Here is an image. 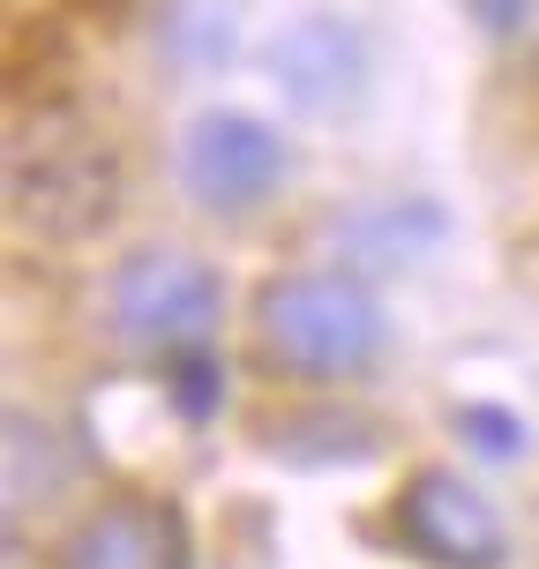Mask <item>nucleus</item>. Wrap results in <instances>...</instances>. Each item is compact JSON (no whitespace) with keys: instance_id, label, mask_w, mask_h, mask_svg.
I'll use <instances>...</instances> for the list:
<instances>
[{"instance_id":"f257e3e1","label":"nucleus","mask_w":539,"mask_h":569,"mask_svg":"<svg viewBox=\"0 0 539 569\" xmlns=\"http://www.w3.org/2000/svg\"><path fill=\"white\" fill-rule=\"evenodd\" d=\"M120 196H128V172H120V150L106 142L98 120H83L76 106H38V113L16 120V136H8V218L30 240H53V248L98 240L120 218Z\"/></svg>"},{"instance_id":"f03ea898","label":"nucleus","mask_w":539,"mask_h":569,"mask_svg":"<svg viewBox=\"0 0 539 569\" xmlns=\"http://www.w3.org/2000/svg\"><path fill=\"white\" fill-rule=\"evenodd\" d=\"M256 330L300 375H360L382 352V308L338 270H292L256 292Z\"/></svg>"},{"instance_id":"7ed1b4c3","label":"nucleus","mask_w":539,"mask_h":569,"mask_svg":"<svg viewBox=\"0 0 539 569\" xmlns=\"http://www.w3.org/2000/svg\"><path fill=\"white\" fill-rule=\"evenodd\" d=\"M113 330L136 352H196L218 330V270L180 248H142V256L120 262L113 278Z\"/></svg>"},{"instance_id":"20e7f679","label":"nucleus","mask_w":539,"mask_h":569,"mask_svg":"<svg viewBox=\"0 0 539 569\" xmlns=\"http://www.w3.org/2000/svg\"><path fill=\"white\" fill-rule=\"evenodd\" d=\"M285 136L270 120L256 113H202L180 142V180H188V196L202 210H218V218H248L262 202L278 196L285 180Z\"/></svg>"},{"instance_id":"39448f33","label":"nucleus","mask_w":539,"mask_h":569,"mask_svg":"<svg viewBox=\"0 0 539 569\" xmlns=\"http://www.w3.org/2000/svg\"><path fill=\"white\" fill-rule=\"evenodd\" d=\"M398 540L435 569H495L502 562V517L450 465H420L398 495Z\"/></svg>"},{"instance_id":"423d86ee","label":"nucleus","mask_w":539,"mask_h":569,"mask_svg":"<svg viewBox=\"0 0 539 569\" xmlns=\"http://www.w3.org/2000/svg\"><path fill=\"white\" fill-rule=\"evenodd\" d=\"M270 83L300 113H345L368 90V38L338 16H300L270 38Z\"/></svg>"},{"instance_id":"0eeeda50","label":"nucleus","mask_w":539,"mask_h":569,"mask_svg":"<svg viewBox=\"0 0 539 569\" xmlns=\"http://www.w3.org/2000/svg\"><path fill=\"white\" fill-rule=\"evenodd\" d=\"M60 569H188V525L158 495H113L68 532Z\"/></svg>"},{"instance_id":"6e6552de","label":"nucleus","mask_w":539,"mask_h":569,"mask_svg":"<svg viewBox=\"0 0 539 569\" xmlns=\"http://www.w3.org/2000/svg\"><path fill=\"white\" fill-rule=\"evenodd\" d=\"M270 442L262 450L285 457V465H368L382 450V435H375L368 412H292V420H270L262 427Z\"/></svg>"},{"instance_id":"1a4fd4ad","label":"nucleus","mask_w":539,"mask_h":569,"mask_svg":"<svg viewBox=\"0 0 539 569\" xmlns=\"http://www.w3.org/2000/svg\"><path fill=\"white\" fill-rule=\"evenodd\" d=\"M60 435L30 412H8V510H30L60 487Z\"/></svg>"},{"instance_id":"9d476101","label":"nucleus","mask_w":539,"mask_h":569,"mask_svg":"<svg viewBox=\"0 0 539 569\" xmlns=\"http://www.w3.org/2000/svg\"><path fill=\"white\" fill-rule=\"evenodd\" d=\"M166 398H172V412H180L188 427L218 420V405H226V368H218V352H210V345L172 352V360H166Z\"/></svg>"},{"instance_id":"9b49d317","label":"nucleus","mask_w":539,"mask_h":569,"mask_svg":"<svg viewBox=\"0 0 539 569\" xmlns=\"http://www.w3.org/2000/svg\"><path fill=\"white\" fill-rule=\"evenodd\" d=\"M457 435L472 442L480 457H525V420H517L510 405H457Z\"/></svg>"},{"instance_id":"f8f14e48","label":"nucleus","mask_w":539,"mask_h":569,"mask_svg":"<svg viewBox=\"0 0 539 569\" xmlns=\"http://www.w3.org/2000/svg\"><path fill=\"white\" fill-rule=\"evenodd\" d=\"M465 8H472V23H480V30L510 38V30H525V8H532V0H465Z\"/></svg>"}]
</instances>
